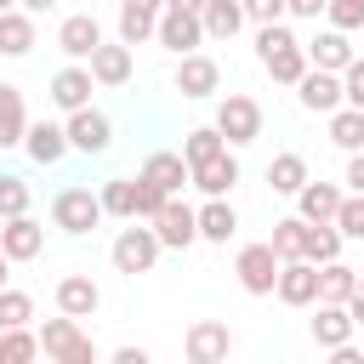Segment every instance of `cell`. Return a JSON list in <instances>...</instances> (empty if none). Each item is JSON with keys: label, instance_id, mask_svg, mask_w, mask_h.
<instances>
[{"label": "cell", "instance_id": "681fc988", "mask_svg": "<svg viewBox=\"0 0 364 364\" xmlns=\"http://www.w3.org/2000/svg\"><path fill=\"white\" fill-rule=\"evenodd\" d=\"M17 6H23V11H28V17H34V11H51V6H57V0H17Z\"/></svg>", "mask_w": 364, "mask_h": 364}, {"label": "cell", "instance_id": "f1b7e54d", "mask_svg": "<svg viewBox=\"0 0 364 364\" xmlns=\"http://www.w3.org/2000/svg\"><path fill=\"white\" fill-rule=\"evenodd\" d=\"M353 290H358V273H353L347 262H324V267H318V301L347 307V301H353Z\"/></svg>", "mask_w": 364, "mask_h": 364}, {"label": "cell", "instance_id": "f6af8a7d", "mask_svg": "<svg viewBox=\"0 0 364 364\" xmlns=\"http://www.w3.org/2000/svg\"><path fill=\"white\" fill-rule=\"evenodd\" d=\"M324 6H330V0H284V11H290V17H318Z\"/></svg>", "mask_w": 364, "mask_h": 364}, {"label": "cell", "instance_id": "8d00e7d4", "mask_svg": "<svg viewBox=\"0 0 364 364\" xmlns=\"http://www.w3.org/2000/svg\"><path fill=\"white\" fill-rule=\"evenodd\" d=\"M28 318H34V296L28 290H0V330H28Z\"/></svg>", "mask_w": 364, "mask_h": 364}, {"label": "cell", "instance_id": "bcb514c9", "mask_svg": "<svg viewBox=\"0 0 364 364\" xmlns=\"http://www.w3.org/2000/svg\"><path fill=\"white\" fill-rule=\"evenodd\" d=\"M347 188H353V193H364V148L347 159Z\"/></svg>", "mask_w": 364, "mask_h": 364}, {"label": "cell", "instance_id": "1f68e13d", "mask_svg": "<svg viewBox=\"0 0 364 364\" xmlns=\"http://www.w3.org/2000/svg\"><path fill=\"white\" fill-rule=\"evenodd\" d=\"M267 182H273V193H301L313 176H307V159H301V154H279V159L267 165Z\"/></svg>", "mask_w": 364, "mask_h": 364}, {"label": "cell", "instance_id": "277c9868", "mask_svg": "<svg viewBox=\"0 0 364 364\" xmlns=\"http://www.w3.org/2000/svg\"><path fill=\"white\" fill-rule=\"evenodd\" d=\"M216 131L228 136V148L256 142V136H262V102H256V97H245V91L222 97V108H216Z\"/></svg>", "mask_w": 364, "mask_h": 364}, {"label": "cell", "instance_id": "2e32d148", "mask_svg": "<svg viewBox=\"0 0 364 364\" xmlns=\"http://www.w3.org/2000/svg\"><path fill=\"white\" fill-rule=\"evenodd\" d=\"M216 85H222V68H216V57L193 51V57H182V63H176V91H182V97H210Z\"/></svg>", "mask_w": 364, "mask_h": 364}, {"label": "cell", "instance_id": "d4e9b609", "mask_svg": "<svg viewBox=\"0 0 364 364\" xmlns=\"http://www.w3.org/2000/svg\"><path fill=\"white\" fill-rule=\"evenodd\" d=\"M353 313L347 307H336V301H318V318H313V341L318 347H341V341H353Z\"/></svg>", "mask_w": 364, "mask_h": 364}, {"label": "cell", "instance_id": "ab89813d", "mask_svg": "<svg viewBox=\"0 0 364 364\" xmlns=\"http://www.w3.org/2000/svg\"><path fill=\"white\" fill-rule=\"evenodd\" d=\"M324 17H330V28L353 34V28H364V0H330V6H324Z\"/></svg>", "mask_w": 364, "mask_h": 364}, {"label": "cell", "instance_id": "d590c367", "mask_svg": "<svg viewBox=\"0 0 364 364\" xmlns=\"http://www.w3.org/2000/svg\"><path fill=\"white\" fill-rule=\"evenodd\" d=\"M102 210H108V216H125V222H136V176L102 182Z\"/></svg>", "mask_w": 364, "mask_h": 364}, {"label": "cell", "instance_id": "60d3db41", "mask_svg": "<svg viewBox=\"0 0 364 364\" xmlns=\"http://www.w3.org/2000/svg\"><path fill=\"white\" fill-rule=\"evenodd\" d=\"M336 228H341V239H364V193H347V199H341Z\"/></svg>", "mask_w": 364, "mask_h": 364}, {"label": "cell", "instance_id": "7402d4cb", "mask_svg": "<svg viewBox=\"0 0 364 364\" xmlns=\"http://www.w3.org/2000/svg\"><path fill=\"white\" fill-rule=\"evenodd\" d=\"M341 188L336 182H307L301 193H296V205H301V222H336V210H341Z\"/></svg>", "mask_w": 364, "mask_h": 364}, {"label": "cell", "instance_id": "8fae6325", "mask_svg": "<svg viewBox=\"0 0 364 364\" xmlns=\"http://www.w3.org/2000/svg\"><path fill=\"white\" fill-rule=\"evenodd\" d=\"M57 46H63V57H74V63H91V51L102 46V28H97V17H91V11H74V17H63V28H57Z\"/></svg>", "mask_w": 364, "mask_h": 364}, {"label": "cell", "instance_id": "484cf974", "mask_svg": "<svg viewBox=\"0 0 364 364\" xmlns=\"http://www.w3.org/2000/svg\"><path fill=\"white\" fill-rule=\"evenodd\" d=\"M199 23H205V40H233L245 28V6L239 0H205Z\"/></svg>", "mask_w": 364, "mask_h": 364}, {"label": "cell", "instance_id": "7c38bea8", "mask_svg": "<svg viewBox=\"0 0 364 364\" xmlns=\"http://www.w3.org/2000/svg\"><path fill=\"white\" fill-rule=\"evenodd\" d=\"M91 68H80V63H68V68H57L51 74V102L63 108V114H74V108H91Z\"/></svg>", "mask_w": 364, "mask_h": 364}, {"label": "cell", "instance_id": "7bdbcfd3", "mask_svg": "<svg viewBox=\"0 0 364 364\" xmlns=\"http://www.w3.org/2000/svg\"><path fill=\"white\" fill-rule=\"evenodd\" d=\"M239 6H245V17H250L256 28H262V23H279V17H284V0H239Z\"/></svg>", "mask_w": 364, "mask_h": 364}, {"label": "cell", "instance_id": "ac0fdd59", "mask_svg": "<svg viewBox=\"0 0 364 364\" xmlns=\"http://www.w3.org/2000/svg\"><path fill=\"white\" fill-rule=\"evenodd\" d=\"M239 182V159L222 148L216 159H205V165H193V188L205 193V199H228V188Z\"/></svg>", "mask_w": 364, "mask_h": 364}, {"label": "cell", "instance_id": "52a82bcc", "mask_svg": "<svg viewBox=\"0 0 364 364\" xmlns=\"http://www.w3.org/2000/svg\"><path fill=\"white\" fill-rule=\"evenodd\" d=\"M182 347H188V364H228V353H233V330H228L222 318H199V324H188Z\"/></svg>", "mask_w": 364, "mask_h": 364}, {"label": "cell", "instance_id": "74e56055", "mask_svg": "<svg viewBox=\"0 0 364 364\" xmlns=\"http://www.w3.org/2000/svg\"><path fill=\"white\" fill-rule=\"evenodd\" d=\"M40 358V336L28 330H0V364H34Z\"/></svg>", "mask_w": 364, "mask_h": 364}, {"label": "cell", "instance_id": "9c48e42d", "mask_svg": "<svg viewBox=\"0 0 364 364\" xmlns=\"http://www.w3.org/2000/svg\"><path fill=\"white\" fill-rule=\"evenodd\" d=\"M154 233H159V245H165V250H188V245L199 239V210H193V205H182V199L171 193V199H165V210L154 216Z\"/></svg>", "mask_w": 364, "mask_h": 364}, {"label": "cell", "instance_id": "ee69618b", "mask_svg": "<svg viewBox=\"0 0 364 364\" xmlns=\"http://www.w3.org/2000/svg\"><path fill=\"white\" fill-rule=\"evenodd\" d=\"M330 364H364V347L341 341V347H330Z\"/></svg>", "mask_w": 364, "mask_h": 364}, {"label": "cell", "instance_id": "f35d334b", "mask_svg": "<svg viewBox=\"0 0 364 364\" xmlns=\"http://www.w3.org/2000/svg\"><path fill=\"white\" fill-rule=\"evenodd\" d=\"M11 216H28V182L0 171V222H11Z\"/></svg>", "mask_w": 364, "mask_h": 364}, {"label": "cell", "instance_id": "cb8c5ba5", "mask_svg": "<svg viewBox=\"0 0 364 364\" xmlns=\"http://www.w3.org/2000/svg\"><path fill=\"white\" fill-rule=\"evenodd\" d=\"M91 80L97 85H125L131 80V46L119 40V46H97L91 51Z\"/></svg>", "mask_w": 364, "mask_h": 364}, {"label": "cell", "instance_id": "4dcf8cb0", "mask_svg": "<svg viewBox=\"0 0 364 364\" xmlns=\"http://www.w3.org/2000/svg\"><path fill=\"white\" fill-rule=\"evenodd\" d=\"M301 262H313V267L341 262V228L336 222H307V256Z\"/></svg>", "mask_w": 364, "mask_h": 364}, {"label": "cell", "instance_id": "e575fe53", "mask_svg": "<svg viewBox=\"0 0 364 364\" xmlns=\"http://www.w3.org/2000/svg\"><path fill=\"white\" fill-rule=\"evenodd\" d=\"M222 148H228V136H222L216 125H199V131H188V142H182V159H188V171H193V165L216 159Z\"/></svg>", "mask_w": 364, "mask_h": 364}, {"label": "cell", "instance_id": "8992f818", "mask_svg": "<svg viewBox=\"0 0 364 364\" xmlns=\"http://www.w3.org/2000/svg\"><path fill=\"white\" fill-rule=\"evenodd\" d=\"M159 250H165V245H159L154 228H119V239H114L108 256H114L119 273H148V267L159 262Z\"/></svg>", "mask_w": 364, "mask_h": 364}, {"label": "cell", "instance_id": "4316f807", "mask_svg": "<svg viewBox=\"0 0 364 364\" xmlns=\"http://www.w3.org/2000/svg\"><path fill=\"white\" fill-rule=\"evenodd\" d=\"M239 233V216H233V205L228 199H205L199 205V239H210V245H228Z\"/></svg>", "mask_w": 364, "mask_h": 364}, {"label": "cell", "instance_id": "ba28073f", "mask_svg": "<svg viewBox=\"0 0 364 364\" xmlns=\"http://www.w3.org/2000/svg\"><path fill=\"white\" fill-rule=\"evenodd\" d=\"M154 40H159L165 51H176V57H193V46H205V23H199V11H176V6H165Z\"/></svg>", "mask_w": 364, "mask_h": 364}, {"label": "cell", "instance_id": "6da1fadb", "mask_svg": "<svg viewBox=\"0 0 364 364\" xmlns=\"http://www.w3.org/2000/svg\"><path fill=\"white\" fill-rule=\"evenodd\" d=\"M256 57H262V68L279 80V85H296L313 63H307V46L284 28V23H262V34H256Z\"/></svg>", "mask_w": 364, "mask_h": 364}, {"label": "cell", "instance_id": "4fadbf2b", "mask_svg": "<svg viewBox=\"0 0 364 364\" xmlns=\"http://www.w3.org/2000/svg\"><path fill=\"white\" fill-rule=\"evenodd\" d=\"M296 97H301V108H313V114H336V108H341V74L307 68V74L296 80Z\"/></svg>", "mask_w": 364, "mask_h": 364}, {"label": "cell", "instance_id": "5b68a950", "mask_svg": "<svg viewBox=\"0 0 364 364\" xmlns=\"http://www.w3.org/2000/svg\"><path fill=\"white\" fill-rule=\"evenodd\" d=\"M279 267H284V262H279V250H273L267 239H262V245H245L239 262H233V273H239V284H245L250 296H273V290H279Z\"/></svg>", "mask_w": 364, "mask_h": 364}, {"label": "cell", "instance_id": "44dd1931", "mask_svg": "<svg viewBox=\"0 0 364 364\" xmlns=\"http://www.w3.org/2000/svg\"><path fill=\"white\" fill-rule=\"evenodd\" d=\"M23 148H28V159H34V165H57V159L68 154V131H63V125H51V119H40V125H28Z\"/></svg>", "mask_w": 364, "mask_h": 364}, {"label": "cell", "instance_id": "f5cc1de1", "mask_svg": "<svg viewBox=\"0 0 364 364\" xmlns=\"http://www.w3.org/2000/svg\"><path fill=\"white\" fill-rule=\"evenodd\" d=\"M131 6H154V11H165V0H131Z\"/></svg>", "mask_w": 364, "mask_h": 364}, {"label": "cell", "instance_id": "db71d44e", "mask_svg": "<svg viewBox=\"0 0 364 364\" xmlns=\"http://www.w3.org/2000/svg\"><path fill=\"white\" fill-rule=\"evenodd\" d=\"M6 11H17V0H0V17H6Z\"/></svg>", "mask_w": 364, "mask_h": 364}, {"label": "cell", "instance_id": "7dc6e473", "mask_svg": "<svg viewBox=\"0 0 364 364\" xmlns=\"http://www.w3.org/2000/svg\"><path fill=\"white\" fill-rule=\"evenodd\" d=\"M108 364H154V358H148V353H142V347H119V353H114V358H108Z\"/></svg>", "mask_w": 364, "mask_h": 364}, {"label": "cell", "instance_id": "b9f144b4", "mask_svg": "<svg viewBox=\"0 0 364 364\" xmlns=\"http://www.w3.org/2000/svg\"><path fill=\"white\" fill-rule=\"evenodd\" d=\"M341 102H347V108H364V57H353V63L341 68Z\"/></svg>", "mask_w": 364, "mask_h": 364}, {"label": "cell", "instance_id": "5bb4252c", "mask_svg": "<svg viewBox=\"0 0 364 364\" xmlns=\"http://www.w3.org/2000/svg\"><path fill=\"white\" fill-rule=\"evenodd\" d=\"M0 250H6L11 262H34V256L46 250V228H40L34 216H11V222L0 228Z\"/></svg>", "mask_w": 364, "mask_h": 364}, {"label": "cell", "instance_id": "7a4b0ae2", "mask_svg": "<svg viewBox=\"0 0 364 364\" xmlns=\"http://www.w3.org/2000/svg\"><path fill=\"white\" fill-rule=\"evenodd\" d=\"M108 210H102V193H91V188H63L57 199H51V222L63 228V233H91L97 222H102Z\"/></svg>", "mask_w": 364, "mask_h": 364}, {"label": "cell", "instance_id": "e0dca14e", "mask_svg": "<svg viewBox=\"0 0 364 364\" xmlns=\"http://www.w3.org/2000/svg\"><path fill=\"white\" fill-rule=\"evenodd\" d=\"M142 182H154L159 193H182L188 182H193V171H188V159L182 154H148V165H142Z\"/></svg>", "mask_w": 364, "mask_h": 364}, {"label": "cell", "instance_id": "c3c4849f", "mask_svg": "<svg viewBox=\"0 0 364 364\" xmlns=\"http://www.w3.org/2000/svg\"><path fill=\"white\" fill-rule=\"evenodd\" d=\"M347 313H353V324H364V279H358V290H353V301H347Z\"/></svg>", "mask_w": 364, "mask_h": 364}, {"label": "cell", "instance_id": "d6a6232c", "mask_svg": "<svg viewBox=\"0 0 364 364\" xmlns=\"http://www.w3.org/2000/svg\"><path fill=\"white\" fill-rule=\"evenodd\" d=\"M267 245L279 250V262H301V256H307V222H301V216L273 222V239H267Z\"/></svg>", "mask_w": 364, "mask_h": 364}, {"label": "cell", "instance_id": "603a6c76", "mask_svg": "<svg viewBox=\"0 0 364 364\" xmlns=\"http://www.w3.org/2000/svg\"><path fill=\"white\" fill-rule=\"evenodd\" d=\"M28 136V102L17 85H0V148H17Z\"/></svg>", "mask_w": 364, "mask_h": 364}, {"label": "cell", "instance_id": "f546056e", "mask_svg": "<svg viewBox=\"0 0 364 364\" xmlns=\"http://www.w3.org/2000/svg\"><path fill=\"white\" fill-rule=\"evenodd\" d=\"M28 51H34V17L6 11L0 17V57H28Z\"/></svg>", "mask_w": 364, "mask_h": 364}, {"label": "cell", "instance_id": "3957f363", "mask_svg": "<svg viewBox=\"0 0 364 364\" xmlns=\"http://www.w3.org/2000/svg\"><path fill=\"white\" fill-rule=\"evenodd\" d=\"M40 347L51 353V364H97V347H91V336L63 313V318H46V330H40Z\"/></svg>", "mask_w": 364, "mask_h": 364}, {"label": "cell", "instance_id": "30bf717a", "mask_svg": "<svg viewBox=\"0 0 364 364\" xmlns=\"http://www.w3.org/2000/svg\"><path fill=\"white\" fill-rule=\"evenodd\" d=\"M63 131H68V148H80V154H102V148L114 142V125H108V114H97V108H74Z\"/></svg>", "mask_w": 364, "mask_h": 364}, {"label": "cell", "instance_id": "83f0119b", "mask_svg": "<svg viewBox=\"0 0 364 364\" xmlns=\"http://www.w3.org/2000/svg\"><path fill=\"white\" fill-rule=\"evenodd\" d=\"M154 34H159V11L119 0V40H125V46H142V40H154Z\"/></svg>", "mask_w": 364, "mask_h": 364}, {"label": "cell", "instance_id": "9a60e30c", "mask_svg": "<svg viewBox=\"0 0 364 364\" xmlns=\"http://www.w3.org/2000/svg\"><path fill=\"white\" fill-rule=\"evenodd\" d=\"M279 301L284 307H313L318 301V267L313 262H284L279 267Z\"/></svg>", "mask_w": 364, "mask_h": 364}, {"label": "cell", "instance_id": "836d02e7", "mask_svg": "<svg viewBox=\"0 0 364 364\" xmlns=\"http://www.w3.org/2000/svg\"><path fill=\"white\" fill-rule=\"evenodd\" d=\"M330 142L347 148V154H358V148H364V108H347V102H341V108L330 114Z\"/></svg>", "mask_w": 364, "mask_h": 364}, {"label": "cell", "instance_id": "f907efd6", "mask_svg": "<svg viewBox=\"0 0 364 364\" xmlns=\"http://www.w3.org/2000/svg\"><path fill=\"white\" fill-rule=\"evenodd\" d=\"M165 6H176V11H205V0H165Z\"/></svg>", "mask_w": 364, "mask_h": 364}, {"label": "cell", "instance_id": "d6986e66", "mask_svg": "<svg viewBox=\"0 0 364 364\" xmlns=\"http://www.w3.org/2000/svg\"><path fill=\"white\" fill-rule=\"evenodd\" d=\"M97 301H102V290H97L85 273H68V279L57 284V313H68V318H91Z\"/></svg>", "mask_w": 364, "mask_h": 364}, {"label": "cell", "instance_id": "ffe728a7", "mask_svg": "<svg viewBox=\"0 0 364 364\" xmlns=\"http://www.w3.org/2000/svg\"><path fill=\"white\" fill-rule=\"evenodd\" d=\"M307 63H313V68H324V74H341V68L353 63V40H347L341 28H324V34L307 46Z\"/></svg>", "mask_w": 364, "mask_h": 364}, {"label": "cell", "instance_id": "816d5d0a", "mask_svg": "<svg viewBox=\"0 0 364 364\" xmlns=\"http://www.w3.org/2000/svg\"><path fill=\"white\" fill-rule=\"evenodd\" d=\"M6 267H11V256H6V250H0V290H6Z\"/></svg>", "mask_w": 364, "mask_h": 364}]
</instances>
